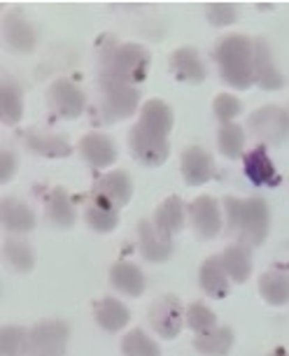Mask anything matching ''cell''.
Returning <instances> with one entry per match:
<instances>
[{"mask_svg":"<svg viewBox=\"0 0 289 356\" xmlns=\"http://www.w3.org/2000/svg\"><path fill=\"white\" fill-rule=\"evenodd\" d=\"M221 79L233 89H250L254 84V40L247 35H226L214 49Z\"/></svg>","mask_w":289,"mask_h":356,"instance_id":"1","label":"cell"},{"mask_svg":"<svg viewBox=\"0 0 289 356\" xmlns=\"http://www.w3.org/2000/svg\"><path fill=\"white\" fill-rule=\"evenodd\" d=\"M150 70V51L143 44H117L100 56V79L138 86L145 82Z\"/></svg>","mask_w":289,"mask_h":356,"instance_id":"2","label":"cell"},{"mask_svg":"<svg viewBox=\"0 0 289 356\" xmlns=\"http://www.w3.org/2000/svg\"><path fill=\"white\" fill-rule=\"evenodd\" d=\"M100 100H98V117L105 124L122 122L136 114L140 107V89L138 86L119 84L112 79H100Z\"/></svg>","mask_w":289,"mask_h":356,"instance_id":"3","label":"cell"},{"mask_svg":"<svg viewBox=\"0 0 289 356\" xmlns=\"http://www.w3.org/2000/svg\"><path fill=\"white\" fill-rule=\"evenodd\" d=\"M247 129L261 145H280L289 136V112L278 105L259 107L247 119Z\"/></svg>","mask_w":289,"mask_h":356,"instance_id":"4","label":"cell"},{"mask_svg":"<svg viewBox=\"0 0 289 356\" xmlns=\"http://www.w3.org/2000/svg\"><path fill=\"white\" fill-rule=\"evenodd\" d=\"M268 226H271V212L264 198H247L243 200L240 210V226H238V243L245 247H259L264 245Z\"/></svg>","mask_w":289,"mask_h":356,"instance_id":"5","label":"cell"},{"mask_svg":"<svg viewBox=\"0 0 289 356\" xmlns=\"http://www.w3.org/2000/svg\"><path fill=\"white\" fill-rule=\"evenodd\" d=\"M129 147L131 154L136 156L140 163L157 168L164 165L168 161V154H171V145H168V138L159 136V133L150 131L143 124H136L129 133Z\"/></svg>","mask_w":289,"mask_h":356,"instance_id":"6","label":"cell"},{"mask_svg":"<svg viewBox=\"0 0 289 356\" xmlns=\"http://www.w3.org/2000/svg\"><path fill=\"white\" fill-rule=\"evenodd\" d=\"M47 103H49L52 112L61 119H77L84 112V93L79 91L77 84L70 79H56L49 91H47Z\"/></svg>","mask_w":289,"mask_h":356,"instance_id":"7","label":"cell"},{"mask_svg":"<svg viewBox=\"0 0 289 356\" xmlns=\"http://www.w3.org/2000/svg\"><path fill=\"white\" fill-rule=\"evenodd\" d=\"M150 324L154 326L159 338H164V340L178 338L185 324V312H182L180 300L173 298V296L159 298L157 303L150 307Z\"/></svg>","mask_w":289,"mask_h":356,"instance_id":"8","label":"cell"},{"mask_svg":"<svg viewBox=\"0 0 289 356\" xmlns=\"http://www.w3.org/2000/svg\"><path fill=\"white\" fill-rule=\"evenodd\" d=\"M192 228L201 240L217 238L224 228V214L219 210V203L212 196H198L192 203Z\"/></svg>","mask_w":289,"mask_h":356,"instance_id":"9","label":"cell"},{"mask_svg":"<svg viewBox=\"0 0 289 356\" xmlns=\"http://www.w3.org/2000/svg\"><path fill=\"white\" fill-rule=\"evenodd\" d=\"M140 254L152 264H164L173 254V238L154 224V219H143L138 224Z\"/></svg>","mask_w":289,"mask_h":356,"instance_id":"10","label":"cell"},{"mask_svg":"<svg viewBox=\"0 0 289 356\" xmlns=\"http://www.w3.org/2000/svg\"><path fill=\"white\" fill-rule=\"evenodd\" d=\"M68 326L63 321H42L31 331V352L36 356H63Z\"/></svg>","mask_w":289,"mask_h":356,"instance_id":"11","label":"cell"},{"mask_svg":"<svg viewBox=\"0 0 289 356\" xmlns=\"http://www.w3.org/2000/svg\"><path fill=\"white\" fill-rule=\"evenodd\" d=\"M93 196L103 198L105 203H110L112 207L122 210L124 205H129V200L133 196V182L126 170H112L103 175L93 186Z\"/></svg>","mask_w":289,"mask_h":356,"instance_id":"12","label":"cell"},{"mask_svg":"<svg viewBox=\"0 0 289 356\" xmlns=\"http://www.w3.org/2000/svg\"><path fill=\"white\" fill-rule=\"evenodd\" d=\"M182 177L187 186H203L214 177V159L203 147H187L182 152Z\"/></svg>","mask_w":289,"mask_h":356,"instance_id":"13","label":"cell"},{"mask_svg":"<svg viewBox=\"0 0 289 356\" xmlns=\"http://www.w3.org/2000/svg\"><path fill=\"white\" fill-rule=\"evenodd\" d=\"M254 84L266 91H278L285 86V75L275 68L271 47L266 40H254Z\"/></svg>","mask_w":289,"mask_h":356,"instance_id":"14","label":"cell"},{"mask_svg":"<svg viewBox=\"0 0 289 356\" xmlns=\"http://www.w3.org/2000/svg\"><path fill=\"white\" fill-rule=\"evenodd\" d=\"M79 154L82 159L89 163L91 168H110L114 161H117V145H114L112 138L103 136V133H86V136L79 140Z\"/></svg>","mask_w":289,"mask_h":356,"instance_id":"15","label":"cell"},{"mask_svg":"<svg viewBox=\"0 0 289 356\" xmlns=\"http://www.w3.org/2000/svg\"><path fill=\"white\" fill-rule=\"evenodd\" d=\"M171 72L180 79V82H187V84H194V86L203 84L205 75H208L198 51L192 49V47H180L178 51H173Z\"/></svg>","mask_w":289,"mask_h":356,"instance_id":"16","label":"cell"},{"mask_svg":"<svg viewBox=\"0 0 289 356\" xmlns=\"http://www.w3.org/2000/svg\"><path fill=\"white\" fill-rule=\"evenodd\" d=\"M3 40L10 47V51L17 54H31L36 49V31L24 17L15 15V12H10L3 19Z\"/></svg>","mask_w":289,"mask_h":356,"instance_id":"17","label":"cell"},{"mask_svg":"<svg viewBox=\"0 0 289 356\" xmlns=\"http://www.w3.org/2000/svg\"><path fill=\"white\" fill-rule=\"evenodd\" d=\"M243 170L254 186H275L280 182L278 170H275L271 156L266 154L264 145L254 147V149L247 154L243 161Z\"/></svg>","mask_w":289,"mask_h":356,"instance_id":"18","label":"cell"},{"mask_svg":"<svg viewBox=\"0 0 289 356\" xmlns=\"http://www.w3.org/2000/svg\"><path fill=\"white\" fill-rule=\"evenodd\" d=\"M0 219L3 228L10 233H29L36 228V214L31 212L29 205H24L19 198H3L0 203Z\"/></svg>","mask_w":289,"mask_h":356,"instance_id":"19","label":"cell"},{"mask_svg":"<svg viewBox=\"0 0 289 356\" xmlns=\"http://www.w3.org/2000/svg\"><path fill=\"white\" fill-rule=\"evenodd\" d=\"M110 282L119 293L138 298L145 291V275L131 261H119L110 268Z\"/></svg>","mask_w":289,"mask_h":356,"instance_id":"20","label":"cell"},{"mask_svg":"<svg viewBox=\"0 0 289 356\" xmlns=\"http://www.w3.org/2000/svg\"><path fill=\"white\" fill-rule=\"evenodd\" d=\"M138 124L147 126L150 131L159 133V136L168 138L173 131V124H175V117H173V110L166 100H159V98H152L140 107V119Z\"/></svg>","mask_w":289,"mask_h":356,"instance_id":"21","label":"cell"},{"mask_svg":"<svg viewBox=\"0 0 289 356\" xmlns=\"http://www.w3.org/2000/svg\"><path fill=\"white\" fill-rule=\"evenodd\" d=\"M201 286L203 291L210 296V298H226L228 296V275L224 268V261L219 257H210L205 259V264L201 266Z\"/></svg>","mask_w":289,"mask_h":356,"instance_id":"22","label":"cell"},{"mask_svg":"<svg viewBox=\"0 0 289 356\" xmlns=\"http://www.w3.org/2000/svg\"><path fill=\"white\" fill-rule=\"evenodd\" d=\"M26 145L31 152L40 154L47 159H65L72 154V147L65 138L54 136V133H42V131H31L26 133Z\"/></svg>","mask_w":289,"mask_h":356,"instance_id":"23","label":"cell"},{"mask_svg":"<svg viewBox=\"0 0 289 356\" xmlns=\"http://www.w3.org/2000/svg\"><path fill=\"white\" fill-rule=\"evenodd\" d=\"M221 261H224L226 275L231 282L236 284H245L252 275V254L250 247L245 245H228L224 252H221Z\"/></svg>","mask_w":289,"mask_h":356,"instance_id":"24","label":"cell"},{"mask_svg":"<svg viewBox=\"0 0 289 356\" xmlns=\"http://www.w3.org/2000/svg\"><path fill=\"white\" fill-rule=\"evenodd\" d=\"M185 221H187V210H185V203L178 196H168L164 203L157 207V212H154V224L164 233L171 235V238L182 231Z\"/></svg>","mask_w":289,"mask_h":356,"instance_id":"25","label":"cell"},{"mask_svg":"<svg viewBox=\"0 0 289 356\" xmlns=\"http://www.w3.org/2000/svg\"><path fill=\"white\" fill-rule=\"evenodd\" d=\"M93 317H96L100 328L114 333V331H122V328L129 324L131 314H129V307H126L122 300L103 298L100 303H96V307H93Z\"/></svg>","mask_w":289,"mask_h":356,"instance_id":"26","label":"cell"},{"mask_svg":"<svg viewBox=\"0 0 289 356\" xmlns=\"http://www.w3.org/2000/svg\"><path fill=\"white\" fill-rule=\"evenodd\" d=\"M84 219L96 233H112L119 226V210L105 203L103 198L91 196L89 205L84 210Z\"/></svg>","mask_w":289,"mask_h":356,"instance_id":"27","label":"cell"},{"mask_svg":"<svg viewBox=\"0 0 289 356\" xmlns=\"http://www.w3.org/2000/svg\"><path fill=\"white\" fill-rule=\"evenodd\" d=\"M194 347L205 356H224L233 347V331L228 326H214L212 331L196 335Z\"/></svg>","mask_w":289,"mask_h":356,"instance_id":"28","label":"cell"},{"mask_svg":"<svg viewBox=\"0 0 289 356\" xmlns=\"http://www.w3.org/2000/svg\"><path fill=\"white\" fill-rule=\"evenodd\" d=\"M259 293L266 303L275 307L289 303V275L282 270H268L259 277Z\"/></svg>","mask_w":289,"mask_h":356,"instance_id":"29","label":"cell"},{"mask_svg":"<svg viewBox=\"0 0 289 356\" xmlns=\"http://www.w3.org/2000/svg\"><path fill=\"white\" fill-rule=\"evenodd\" d=\"M47 219H49V224H54L56 228H70L75 224L77 212L68 196V191H63V189L52 191L49 200H47Z\"/></svg>","mask_w":289,"mask_h":356,"instance_id":"30","label":"cell"},{"mask_svg":"<svg viewBox=\"0 0 289 356\" xmlns=\"http://www.w3.org/2000/svg\"><path fill=\"white\" fill-rule=\"evenodd\" d=\"M24 117V96L22 89L10 82V79H3V86H0V119L8 126H17Z\"/></svg>","mask_w":289,"mask_h":356,"instance_id":"31","label":"cell"},{"mask_svg":"<svg viewBox=\"0 0 289 356\" xmlns=\"http://www.w3.org/2000/svg\"><path fill=\"white\" fill-rule=\"evenodd\" d=\"M3 257L17 273H31L33 266H36V254H33V247L22 238L5 240Z\"/></svg>","mask_w":289,"mask_h":356,"instance_id":"32","label":"cell"},{"mask_svg":"<svg viewBox=\"0 0 289 356\" xmlns=\"http://www.w3.org/2000/svg\"><path fill=\"white\" fill-rule=\"evenodd\" d=\"M217 145L228 161H238L245 152V129L238 124H224L219 129Z\"/></svg>","mask_w":289,"mask_h":356,"instance_id":"33","label":"cell"},{"mask_svg":"<svg viewBox=\"0 0 289 356\" xmlns=\"http://www.w3.org/2000/svg\"><path fill=\"white\" fill-rule=\"evenodd\" d=\"M122 352L124 356H161L159 345L154 342L145 331H129L122 340Z\"/></svg>","mask_w":289,"mask_h":356,"instance_id":"34","label":"cell"},{"mask_svg":"<svg viewBox=\"0 0 289 356\" xmlns=\"http://www.w3.org/2000/svg\"><path fill=\"white\" fill-rule=\"evenodd\" d=\"M0 349L3 356H24L31 352V333L19 326H5L0 333Z\"/></svg>","mask_w":289,"mask_h":356,"instance_id":"35","label":"cell"},{"mask_svg":"<svg viewBox=\"0 0 289 356\" xmlns=\"http://www.w3.org/2000/svg\"><path fill=\"white\" fill-rule=\"evenodd\" d=\"M212 112H214V119L224 126V124H233V119L243 112V103L231 96V93H219L217 98L212 100Z\"/></svg>","mask_w":289,"mask_h":356,"instance_id":"36","label":"cell"},{"mask_svg":"<svg viewBox=\"0 0 289 356\" xmlns=\"http://www.w3.org/2000/svg\"><path fill=\"white\" fill-rule=\"evenodd\" d=\"M187 324L196 335L212 331L214 324H217V317H214L212 310H208V305L203 303H192L187 307Z\"/></svg>","mask_w":289,"mask_h":356,"instance_id":"37","label":"cell"},{"mask_svg":"<svg viewBox=\"0 0 289 356\" xmlns=\"http://www.w3.org/2000/svg\"><path fill=\"white\" fill-rule=\"evenodd\" d=\"M205 15H208V22L217 29H224V26H231L236 24L238 19V8L236 5H228V3H212L205 8Z\"/></svg>","mask_w":289,"mask_h":356,"instance_id":"38","label":"cell"},{"mask_svg":"<svg viewBox=\"0 0 289 356\" xmlns=\"http://www.w3.org/2000/svg\"><path fill=\"white\" fill-rule=\"evenodd\" d=\"M240 210H243V200L240 198H236V196L224 198V228L228 235H238Z\"/></svg>","mask_w":289,"mask_h":356,"instance_id":"39","label":"cell"},{"mask_svg":"<svg viewBox=\"0 0 289 356\" xmlns=\"http://www.w3.org/2000/svg\"><path fill=\"white\" fill-rule=\"evenodd\" d=\"M17 172V156L15 152L10 149H3V154H0V182L8 184L12 177H15Z\"/></svg>","mask_w":289,"mask_h":356,"instance_id":"40","label":"cell"},{"mask_svg":"<svg viewBox=\"0 0 289 356\" xmlns=\"http://www.w3.org/2000/svg\"><path fill=\"white\" fill-rule=\"evenodd\" d=\"M268 356H289V352H287L285 347H278V349H273V352L268 354Z\"/></svg>","mask_w":289,"mask_h":356,"instance_id":"41","label":"cell"},{"mask_svg":"<svg viewBox=\"0 0 289 356\" xmlns=\"http://www.w3.org/2000/svg\"><path fill=\"white\" fill-rule=\"evenodd\" d=\"M287 112H289V110H287Z\"/></svg>","mask_w":289,"mask_h":356,"instance_id":"42","label":"cell"}]
</instances>
